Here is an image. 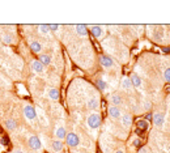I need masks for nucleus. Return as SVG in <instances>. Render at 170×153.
I'll use <instances>...</instances> for the list:
<instances>
[{
	"label": "nucleus",
	"instance_id": "nucleus-1",
	"mask_svg": "<svg viewBox=\"0 0 170 153\" xmlns=\"http://www.w3.org/2000/svg\"><path fill=\"white\" fill-rule=\"evenodd\" d=\"M101 123H102V118L100 115V113H97V111L90 113L86 118V124L90 130H98Z\"/></svg>",
	"mask_w": 170,
	"mask_h": 153
},
{
	"label": "nucleus",
	"instance_id": "nucleus-15",
	"mask_svg": "<svg viewBox=\"0 0 170 153\" xmlns=\"http://www.w3.org/2000/svg\"><path fill=\"white\" fill-rule=\"evenodd\" d=\"M148 127H149V123H148L147 121H139L138 123H136V132L138 134L144 132V131L148 130Z\"/></svg>",
	"mask_w": 170,
	"mask_h": 153
},
{
	"label": "nucleus",
	"instance_id": "nucleus-25",
	"mask_svg": "<svg viewBox=\"0 0 170 153\" xmlns=\"http://www.w3.org/2000/svg\"><path fill=\"white\" fill-rule=\"evenodd\" d=\"M2 41L5 43V45H10V43L13 42V37L9 34V33H5V34H3L2 37Z\"/></svg>",
	"mask_w": 170,
	"mask_h": 153
},
{
	"label": "nucleus",
	"instance_id": "nucleus-24",
	"mask_svg": "<svg viewBox=\"0 0 170 153\" xmlns=\"http://www.w3.org/2000/svg\"><path fill=\"white\" fill-rule=\"evenodd\" d=\"M38 31H39L41 34H48V33H50V25H47V24L38 25Z\"/></svg>",
	"mask_w": 170,
	"mask_h": 153
},
{
	"label": "nucleus",
	"instance_id": "nucleus-12",
	"mask_svg": "<svg viewBox=\"0 0 170 153\" xmlns=\"http://www.w3.org/2000/svg\"><path fill=\"white\" fill-rule=\"evenodd\" d=\"M109 101H110V103H113V106H119L123 103V98L120 94H118V93H113V94L109 97Z\"/></svg>",
	"mask_w": 170,
	"mask_h": 153
},
{
	"label": "nucleus",
	"instance_id": "nucleus-9",
	"mask_svg": "<svg viewBox=\"0 0 170 153\" xmlns=\"http://www.w3.org/2000/svg\"><path fill=\"white\" fill-rule=\"evenodd\" d=\"M31 69L34 71L35 73L42 75L43 72H45V65L38 60V59H35V60H31Z\"/></svg>",
	"mask_w": 170,
	"mask_h": 153
},
{
	"label": "nucleus",
	"instance_id": "nucleus-8",
	"mask_svg": "<svg viewBox=\"0 0 170 153\" xmlns=\"http://www.w3.org/2000/svg\"><path fill=\"white\" fill-rule=\"evenodd\" d=\"M90 34L94 37V38H101V37H103V34H105V29L102 28V26H100V25H93V26H90Z\"/></svg>",
	"mask_w": 170,
	"mask_h": 153
},
{
	"label": "nucleus",
	"instance_id": "nucleus-32",
	"mask_svg": "<svg viewBox=\"0 0 170 153\" xmlns=\"http://www.w3.org/2000/svg\"><path fill=\"white\" fill-rule=\"evenodd\" d=\"M140 153H148V151H147L145 148H141V149H140Z\"/></svg>",
	"mask_w": 170,
	"mask_h": 153
},
{
	"label": "nucleus",
	"instance_id": "nucleus-17",
	"mask_svg": "<svg viewBox=\"0 0 170 153\" xmlns=\"http://www.w3.org/2000/svg\"><path fill=\"white\" fill-rule=\"evenodd\" d=\"M130 80H131V84H132L134 88H140V86H141V79H140L139 75L132 73V75H131V77H130Z\"/></svg>",
	"mask_w": 170,
	"mask_h": 153
},
{
	"label": "nucleus",
	"instance_id": "nucleus-7",
	"mask_svg": "<svg viewBox=\"0 0 170 153\" xmlns=\"http://www.w3.org/2000/svg\"><path fill=\"white\" fill-rule=\"evenodd\" d=\"M107 113H109V115H110V118L113 119H120V117H122V110L119 109V106H109L107 109Z\"/></svg>",
	"mask_w": 170,
	"mask_h": 153
},
{
	"label": "nucleus",
	"instance_id": "nucleus-22",
	"mask_svg": "<svg viewBox=\"0 0 170 153\" xmlns=\"http://www.w3.org/2000/svg\"><path fill=\"white\" fill-rule=\"evenodd\" d=\"M51 147H52V149L55 151V152H60V151H63V141H60V140H52L51 141Z\"/></svg>",
	"mask_w": 170,
	"mask_h": 153
},
{
	"label": "nucleus",
	"instance_id": "nucleus-30",
	"mask_svg": "<svg viewBox=\"0 0 170 153\" xmlns=\"http://www.w3.org/2000/svg\"><path fill=\"white\" fill-rule=\"evenodd\" d=\"M12 153H24L23 151H21V149H19V148H16V149H13V152Z\"/></svg>",
	"mask_w": 170,
	"mask_h": 153
},
{
	"label": "nucleus",
	"instance_id": "nucleus-4",
	"mask_svg": "<svg viewBox=\"0 0 170 153\" xmlns=\"http://www.w3.org/2000/svg\"><path fill=\"white\" fill-rule=\"evenodd\" d=\"M28 145H29L30 149L35 151V152H41L42 151V143H41L39 138L35 136V135H31L30 138L28 139Z\"/></svg>",
	"mask_w": 170,
	"mask_h": 153
},
{
	"label": "nucleus",
	"instance_id": "nucleus-10",
	"mask_svg": "<svg viewBox=\"0 0 170 153\" xmlns=\"http://www.w3.org/2000/svg\"><path fill=\"white\" fill-rule=\"evenodd\" d=\"M54 135H55L56 140L63 141V140H65V136H67V131H65V128L63 127V126H59V127L55 128V132H54Z\"/></svg>",
	"mask_w": 170,
	"mask_h": 153
},
{
	"label": "nucleus",
	"instance_id": "nucleus-31",
	"mask_svg": "<svg viewBox=\"0 0 170 153\" xmlns=\"http://www.w3.org/2000/svg\"><path fill=\"white\" fill-rule=\"evenodd\" d=\"M162 51H164V52H170V47H164Z\"/></svg>",
	"mask_w": 170,
	"mask_h": 153
},
{
	"label": "nucleus",
	"instance_id": "nucleus-13",
	"mask_svg": "<svg viewBox=\"0 0 170 153\" xmlns=\"http://www.w3.org/2000/svg\"><path fill=\"white\" fill-rule=\"evenodd\" d=\"M152 122H153V124H156L157 127H161L164 124V122H165V118H164V115L161 113H155L152 117Z\"/></svg>",
	"mask_w": 170,
	"mask_h": 153
},
{
	"label": "nucleus",
	"instance_id": "nucleus-21",
	"mask_svg": "<svg viewBox=\"0 0 170 153\" xmlns=\"http://www.w3.org/2000/svg\"><path fill=\"white\" fill-rule=\"evenodd\" d=\"M38 60H39L43 65H48L51 63V56L48 55V54H39V58H38Z\"/></svg>",
	"mask_w": 170,
	"mask_h": 153
},
{
	"label": "nucleus",
	"instance_id": "nucleus-29",
	"mask_svg": "<svg viewBox=\"0 0 170 153\" xmlns=\"http://www.w3.org/2000/svg\"><path fill=\"white\" fill-rule=\"evenodd\" d=\"M152 117H153V114H147V118H145V121H152Z\"/></svg>",
	"mask_w": 170,
	"mask_h": 153
},
{
	"label": "nucleus",
	"instance_id": "nucleus-14",
	"mask_svg": "<svg viewBox=\"0 0 170 153\" xmlns=\"http://www.w3.org/2000/svg\"><path fill=\"white\" fill-rule=\"evenodd\" d=\"M47 96H48V98H50V100L58 101L59 98H60V93H59V90H58L56 88H50V89L47 90Z\"/></svg>",
	"mask_w": 170,
	"mask_h": 153
},
{
	"label": "nucleus",
	"instance_id": "nucleus-16",
	"mask_svg": "<svg viewBox=\"0 0 170 153\" xmlns=\"http://www.w3.org/2000/svg\"><path fill=\"white\" fill-rule=\"evenodd\" d=\"M75 29H76V33H77V35H80V37H86L88 33H89V30H88V26H86V25H76Z\"/></svg>",
	"mask_w": 170,
	"mask_h": 153
},
{
	"label": "nucleus",
	"instance_id": "nucleus-27",
	"mask_svg": "<svg viewBox=\"0 0 170 153\" xmlns=\"http://www.w3.org/2000/svg\"><path fill=\"white\" fill-rule=\"evenodd\" d=\"M132 145L135 147V148H140V147H141V140H140L139 138L134 139V140H132Z\"/></svg>",
	"mask_w": 170,
	"mask_h": 153
},
{
	"label": "nucleus",
	"instance_id": "nucleus-28",
	"mask_svg": "<svg viewBox=\"0 0 170 153\" xmlns=\"http://www.w3.org/2000/svg\"><path fill=\"white\" fill-rule=\"evenodd\" d=\"M58 29H59V25H56V24L50 25V31H56Z\"/></svg>",
	"mask_w": 170,
	"mask_h": 153
},
{
	"label": "nucleus",
	"instance_id": "nucleus-33",
	"mask_svg": "<svg viewBox=\"0 0 170 153\" xmlns=\"http://www.w3.org/2000/svg\"><path fill=\"white\" fill-rule=\"evenodd\" d=\"M115 153H124V152H123L122 149H118V151H117V152H115Z\"/></svg>",
	"mask_w": 170,
	"mask_h": 153
},
{
	"label": "nucleus",
	"instance_id": "nucleus-18",
	"mask_svg": "<svg viewBox=\"0 0 170 153\" xmlns=\"http://www.w3.org/2000/svg\"><path fill=\"white\" fill-rule=\"evenodd\" d=\"M4 126H5V128H7V130L13 131V130L17 128V122H16L15 119H12V118H8L7 121L4 122Z\"/></svg>",
	"mask_w": 170,
	"mask_h": 153
},
{
	"label": "nucleus",
	"instance_id": "nucleus-3",
	"mask_svg": "<svg viewBox=\"0 0 170 153\" xmlns=\"http://www.w3.org/2000/svg\"><path fill=\"white\" fill-rule=\"evenodd\" d=\"M65 143L69 148H76L80 144V138L79 135H76L75 132H67V136H65Z\"/></svg>",
	"mask_w": 170,
	"mask_h": 153
},
{
	"label": "nucleus",
	"instance_id": "nucleus-6",
	"mask_svg": "<svg viewBox=\"0 0 170 153\" xmlns=\"http://www.w3.org/2000/svg\"><path fill=\"white\" fill-rule=\"evenodd\" d=\"M86 107L89 109V110L96 111L97 109L100 107V98H98V96H92L89 100L86 101Z\"/></svg>",
	"mask_w": 170,
	"mask_h": 153
},
{
	"label": "nucleus",
	"instance_id": "nucleus-26",
	"mask_svg": "<svg viewBox=\"0 0 170 153\" xmlns=\"http://www.w3.org/2000/svg\"><path fill=\"white\" fill-rule=\"evenodd\" d=\"M164 79H165V81H168V83H170V67L164 71Z\"/></svg>",
	"mask_w": 170,
	"mask_h": 153
},
{
	"label": "nucleus",
	"instance_id": "nucleus-19",
	"mask_svg": "<svg viewBox=\"0 0 170 153\" xmlns=\"http://www.w3.org/2000/svg\"><path fill=\"white\" fill-rule=\"evenodd\" d=\"M120 86H122L123 89H126V90L132 88V84H131V80H130L128 76H123V77H122V80H120Z\"/></svg>",
	"mask_w": 170,
	"mask_h": 153
},
{
	"label": "nucleus",
	"instance_id": "nucleus-2",
	"mask_svg": "<svg viewBox=\"0 0 170 153\" xmlns=\"http://www.w3.org/2000/svg\"><path fill=\"white\" fill-rule=\"evenodd\" d=\"M23 113H24V117L28 119L29 122H34L37 119V110L34 106L31 105H25L23 109Z\"/></svg>",
	"mask_w": 170,
	"mask_h": 153
},
{
	"label": "nucleus",
	"instance_id": "nucleus-20",
	"mask_svg": "<svg viewBox=\"0 0 170 153\" xmlns=\"http://www.w3.org/2000/svg\"><path fill=\"white\" fill-rule=\"evenodd\" d=\"M30 50L34 54H41L42 51V45L38 41H31L30 42Z\"/></svg>",
	"mask_w": 170,
	"mask_h": 153
},
{
	"label": "nucleus",
	"instance_id": "nucleus-23",
	"mask_svg": "<svg viewBox=\"0 0 170 153\" xmlns=\"http://www.w3.org/2000/svg\"><path fill=\"white\" fill-rule=\"evenodd\" d=\"M96 85H97V88L100 89V90H102V92L107 89V84H106V81H105V80H102V79H97Z\"/></svg>",
	"mask_w": 170,
	"mask_h": 153
},
{
	"label": "nucleus",
	"instance_id": "nucleus-5",
	"mask_svg": "<svg viewBox=\"0 0 170 153\" xmlns=\"http://www.w3.org/2000/svg\"><path fill=\"white\" fill-rule=\"evenodd\" d=\"M98 60H100V64L102 65L105 69H110L114 67V59L110 58L109 55H105V54H102V55H100V58H98Z\"/></svg>",
	"mask_w": 170,
	"mask_h": 153
},
{
	"label": "nucleus",
	"instance_id": "nucleus-11",
	"mask_svg": "<svg viewBox=\"0 0 170 153\" xmlns=\"http://www.w3.org/2000/svg\"><path fill=\"white\" fill-rule=\"evenodd\" d=\"M120 124H122L124 128H128L132 124V117H131V114H128V113L122 114V117H120Z\"/></svg>",
	"mask_w": 170,
	"mask_h": 153
}]
</instances>
